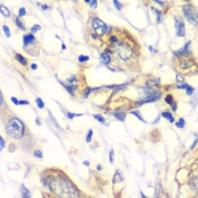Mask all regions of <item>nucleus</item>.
Segmentation results:
<instances>
[{
	"label": "nucleus",
	"mask_w": 198,
	"mask_h": 198,
	"mask_svg": "<svg viewBox=\"0 0 198 198\" xmlns=\"http://www.w3.org/2000/svg\"><path fill=\"white\" fill-rule=\"evenodd\" d=\"M84 164H85V165H86V166H88V165H90V162H87V161H85V162H84Z\"/></svg>",
	"instance_id": "47"
},
{
	"label": "nucleus",
	"mask_w": 198,
	"mask_h": 198,
	"mask_svg": "<svg viewBox=\"0 0 198 198\" xmlns=\"http://www.w3.org/2000/svg\"><path fill=\"white\" fill-rule=\"evenodd\" d=\"M177 81H178V84H182V83H185V80H183V76H182V75H180V74L177 75Z\"/></svg>",
	"instance_id": "29"
},
{
	"label": "nucleus",
	"mask_w": 198,
	"mask_h": 198,
	"mask_svg": "<svg viewBox=\"0 0 198 198\" xmlns=\"http://www.w3.org/2000/svg\"><path fill=\"white\" fill-rule=\"evenodd\" d=\"M92 91H93V88H86V91H85V93H84V97H87L88 94H90Z\"/></svg>",
	"instance_id": "40"
},
{
	"label": "nucleus",
	"mask_w": 198,
	"mask_h": 198,
	"mask_svg": "<svg viewBox=\"0 0 198 198\" xmlns=\"http://www.w3.org/2000/svg\"><path fill=\"white\" fill-rule=\"evenodd\" d=\"M67 115H68V118L69 119H73L75 117H80V115H83V114H75V113H70V112H68Z\"/></svg>",
	"instance_id": "38"
},
{
	"label": "nucleus",
	"mask_w": 198,
	"mask_h": 198,
	"mask_svg": "<svg viewBox=\"0 0 198 198\" xmlns=\"http://www.w3.org/2000/svg\"><path fill=\"white\" fill-rule=\"evenodd\" d=\"M177 87L180 88V90H186V92H187V94H188V95H191L194 93V88L191 86H189L188 84H186V83L178 84V86H177Z\"/></svg>",
	"instance_id": "10"
},
{
	"label": "nucleus",
	"mask_w": 198,
	"mask_h": 198,
	"mask_svg": "<svg viewBox=\"0 0 198 198\" xmlns=\"http://www.w3.org/2000/svg\"><path fill=\"white\" fill-rule=\"evenodd\" d=\"M61 84L63 85L65 87H66V90L69 92V93H71V95H75V90H77V86H73V85H68L66 83H62L61 81Z\"/></svg>",
	"instance_id": "17"
},
{
	"label": "nucleus",
	"mask_w": 198,
	"mask_h": 198,
	"mask_svg": "<svg viewBox=\"0 0 198 198\" xmlns=\"http://www.w3.org/2000/svg\"><path fill=\"white\" fill-rule=\"evenodd\" d=\"M24 130H25V126L17 118L10 119L6 126L7 134L13 138H22L24 135Z\"/></svg>",
	"instance_id": "2"
},
{
	"label": "nucleus",
	"mask_w": 198,
	"mask_h": 198,
	"mask_svg": "<svg viewBox=\"0 0 198 198\" xmlns=\"http://www.w3.org/2000/svg\"><path fill=\"white\" fill-rule=\"evenodd\" d=\"M36 122H37V125H41V121H40V119H39V118L36 119Z\"/></svg>",
	"instance_id": "49"
},
{
	"label": "nucleus",
	"mask_w": 198,
	"mask_h": 198,
	"mask_svg": "<svg viewBox=\"0 0 198 198\" xmlns=\"http://www.w3.org/2000/svg\"><path fill=\"white\" fill-rule=\"evenodd\" d=\"M113 5L115 6V8H117L118 10H121V8H122V6H121V3L119 2V1H117V0H114V1H113Z\"/></svg>",
	"instance_id": "33"
},
{
	"label": "nucleus",
	"mask_w": 198,
	"mask_h": 198,
	"mask_svg": "<svg viewBox=\"0 0 198 198\" xmlns=\"http://www.w3.org/2000/svg\"><path fill=\"white\" fill-rule=\"evenodd\" d=\"M2 28H3V32H5V33H6V35H7V36H8V37H9V36H10V30L8 28V26H6V25H3V26H2Z\"/></svg>",
	"instance_id": "31"
},
{
	"label": "nucleus",
	"mask_w": 198,
	"mask_h": 198,
	"mask_svg": "<svg viewBox=\"0 0 198 198\" xmlns=\"http://www.w3.org/2000/svg\"><path fill=\"white\" fill-rule=\"evenodd\" d=\"M189 186L191 187V189L194 190V191L198 194V176L194 177V178H193L191 180H190V182H189Z\"/></svg>",
	"instance_id": "11"
},
{
	"label": "nucleus",
	"mask_w": 198,
	"mask_h": 198,
	"mask_svg": "<svg viewBox=\"0 0 198 198\" xmlns=\"http://www.w3.org/2000/svg\"><path fill=\"white\" fill-rule=\"evenodd\" d=\"M194 65V62L191 60H182L181 62H180V68L181 69H188Z\"/></svg>",
	"instance_id": "14"
},
{
	"label": "nucleus",
	"mask_w": 198,
	"mask_h": 198,
	"mask_svg": "<svg viewBox=\"0 0 198 198\" xmlns=\"http://www.w3.org/2000/svg\"><path fill=\"white\" fill-rule=\"evenodd\" d=\"M92 26H93V28L96 31V33L98 35H104V34H107L109 31H110V27H108L101 19H98V18H94L92 20Z\"/></svg>",
	"instance_id": "6"
},
{
	"label": "nucleus",
	"mask_w": 198,
	"mask_h": 198,
	"mask_svg": "<svg viewBox=\"0 0 198 198\" xmlns=\"http://www.w3.org/2000/svg\"><path fill=\"white\" fill-rule=\"evenodd\" d=\"M110 61H111L110 56H109L107 52L101 54V62H102V63H104V65H107V66H108V65L110 63Z\"/></svg>",
	"instance_id": "15"
},
{
	"label": "nucleus",
	"mask_w": 198,
	"mask_h": 198,
	"mask_svg": "<svg viewBox=\"0 0 198 198\" xmlns=\"http://www.w3.org/2000/svg\"><path fill=\"white\" fill-rule=\"evenodd\" d=\"M0 11H1V15L5 17H10V11L8 10V8H6L5 6H0Z\"/></svg>",
	"instance_id": "18"
},
{
	"label": "nucleus",
	"mask_w": 198,
	"mask_h": 198,
	"mask_svg": "<svg viewBox=\"0 0 198 198\" xmlns=\"http://www.w3.org/2000/svg\"><path fill=\"white\" fill-rule=\"evenodd\" d=\"M19 104L20 105H27V104H28V101H25V100H23V101H19Z\"/></svg>",
	"instance_id": "44"
},
{
	"label": "nucleus",
	"mask_w": 198,
	"mask_h": 198,
	"mask_svg": "<svg viewBox=\"0 0 198 198\" xmlns=\"http://www.w3.org/2000/svg\"><path fill=\"white\" fill-rule=\"evenodd\" d=\"M115 50H117L118 56L120 57L122 60H128L132 57V49L127 43L122 42V43L115 44Z\"/></svg>",
	"instance_id": "5"
},
{
	"label": "nucleus",
	"mask_w": 198,
	"mask_h": 198,
	"mask_svg": "<svg viewBox=\"0 0 198 198\" xmlns=\"http://www.w3.org/2000/svg\"><path fill=\"white\" fill-rule=\"evenodd\" d=\"M34 155H35L36 158H39V159H42V152L41 151H35L34 152Z\"/></svg>",
	"instance_id": "39"
},
{
	"label": "nucleus",
	"mask_w": 198,
	"mask_h": 198,
	"mask_svg": "<svg viewBox=\"0 0 198 198\" xmlns=\"http://www.w3.org/2000/svg\"><path fill=\"white\" fill-rule=\"evenodd\" d=\"M16 59L18 60L22 65H26V63H27V60L22 56V54H19V53H17V54H16Z\"/></svg>",
	"instance_id": "21"
},
{
	"label": "nucleus",
	"mask_w": 198,
	"mask_h": 198,
	"mask_svg": "<svg viewBox=\"0 0 198 198\" xmlns=\"http://www.w3.org/2000/svg\"><path fill=\"white\" fill-rule=\"evenodd\" d=\"M182 11H183V15H185L187 20H188L190 24L198 26V13L195 7H193L190 5H186L182 7Z\"/></svg>",
	"instance_id": "4"
},
{
	"label": "nucleus",
	"mask_w": 198,
	"mask_h": 198,
	"mask_svg": "<svg viewBox=\"0 0 198 198\" xmlns=\"http://www.w3.org/2000/svg\"><path fill=\"white\" fill-rule=\"evenodd\" d=\"M92 137H93V130L92 129H90L87 132V137H86V142L87 143H91L92 142Z\"/></svg>",
	"instance_id": "25"
},
{
	"label": "nucleus",
	"mask_w": 198,
	"mask_h": 198,
	"mask_svg": "<svg viewBox=\"0 0 198 198\" xmlns=\"http://www.w3.org/2000/svg\"><path fill=\"white\" fill-rule=\"evenodd\" d=\"M110 163H113V151H110Z\"/></svg>",
	"instance_id": "43"
},
{
	"label": "nucleus",
	"mask_w": 198,
	"mask_h": 198,
	"mask_svg": "<svg viewBox=\"0 0 198 198\" xmlns=\"http://www.w3.org/2000/svg\"><path fill=\"white\" fill-rule=\"evenodd\" d=\"M177 127H178V128H183V127H185V119H180V120L178 121V122H177Z\"/></svg>",
	"instance_id": "27"
},
{
	"label": "nucleus",
	"mask_w": 198,
	"mask_h": 198,
	"mask_svg": "<svg viewBox=\"0 0 198 198\" xmlns=\"http://www.w3.org/2000/svg\"><path fill=\"white\" fill-rule=\"evenodd\" d=\"M160 84V79H149L147 81V86H151L153 87L154 85H159Z\"/></svg>",
	"instance_id": "23"
},
{
	"label": "nucleus",
	"mask_w": 198,
	"mask_h": 198,
	"mask_svg": "<svg viewBox=\"0 0 198 198\" xmlns=\"http://www.w3.org/2000/svg\"><path fill=\"white\" fill-rule=\"evenodd\" d=\"M142 93L143 96L141 97V101L138 102V105L148 103V102H156L161 97V92L151 86H145L144 88H142Z\"/></svg>",
	"instance_id": "3"
},
{
	"label": "nucleus",
	"mask_w": 198,
	"mask_h": 198,
	"mask_svg": "<svg viewBox=\"0 0 198 198\" xmlns=\"http://www.w3.org/2000/svg\"><path fill=\"white\" fill-rule=\"evenodd\" d=\"M131 113H132V114H134V115H136V117H137V118L139 119V120H142V121H144V119H143V118H142V115H141V113H139V112H137V111H132V112H131Z\"/></svg>",
	"instance_id": "36"
},
{
	"label": "nucleus",
	"mask_w": 198,
	"mask_h": 198,
	"mask_svg": "<svg viewBox=\"0 0 198 198\" xmlns=\"http://www.w3.org/2000/svg\"><path fill=\"white\" fill-rule=\"evenodd\" d=\"M0 142H1V149L3 148V146H5V141H3V138L1 137L0 138Z\"/></svg>",
	"instance_id": "45"
},
{
	"label": "nucleus",
	"mask_w": 198,
	"mask_h": 198,
	"mask_svg": "<svg viewBox=\"0 0 198 198\" xmlns=\"http://www.w3.org/2000/svg\"><path fill=\"white\" fill-rule=\"evenodd\" d=\"M20 194H22L23 198H31V193H30V190L25 187V185L20 186Z\"/></svg>",
	"instance_id": "13"
},
{
	"label": "nucleus",
	"mask_w": 198,
	"mask_h": 198,
	"mask_svg": "<svg viewBox=\"0 0 198 198\" xmlns=\"http://www.w3.org/2000/svg\"><path fill=\"white\" fill-rule=\"evenodd\" d=\"M11 102H13L14 104H16V105H18V104H19V101L17 100L16 97H11Z\"/></svg>",
	"instance_id": "41"
},
{
	"label": "nucleus",
	"mask_w": 198,
	"mask_h": 198,
	"mask_svg": "<svg viewBox=\"0 0 198 198\" xmlns=\"http://www.w3.org/2000/svg\"><path fill=\"white\" fill-rule=\"evenodd\" d=\"M190 41L189 42H187L185 44V46L182 48V49H180V50H177L176 51V56H185V54H189V48H190Z\"/></svg>",
	"instance_id": "8"
},
{
	"label": "nucleus",
	"mask_w": 198,
	"mask_h": 198,
	"mask_svg": "<svg viewBox=\"0 0 198 198\" xmlns=\"http://www.w3.org/2000/svg\"><path fill=\"white\" fill-rule=\"evenodd\" d=\"M152 11H154L156 14V22H158V24L161 23V16H162V13L160 11V10H156L154 8H152Z\"/></svg>",
	"instance_id": "22"
},
{
	"label": "nucleus",
	"mask_w": 198,
	"mask_h": 198,
	"mask_svg": "<svg viewBox=\"0 0 198 198\" xmlns=\"http://www.w3.org/2000/svg\"><path fill=\"white\" fill-rule=\"evenodd\" d=\"M174 22H176V32H177V36H181L183 37L186 34V30H185V23L183 19L179 16L174 17Z\"/></svg>",
	"instance_id": "7"
},
{
	"label": "nucleus",
	"mask_w": 198,
	"mask_h": 198,
	"mask_svg": "<svg viewBox=\"0 0 198 198\" xmlns=\"http://www.w3.org/2000/svg\"><path fill=\"white\" fill-rule=\"evenodd\" d=\"M42 9H49V7L48 6H42Z\"/></svg>",
	"instance_id": "50"
},
{
	"label": "nucleus",
	"mask_w": 198,
	"mask_h": 198,
	"mask_svg": "<svg viewBox=\"0 0 198 198\" xmlns=\"http://www.w3.org/2000/svg\"><path fill=\"white\" fill-rule=\"evenodd\" d=\"M23 41H24V44H25V46H26L31 43L35 42V36H34L33 34H26V35H24Z\"/></svg>",
	"instance_id": "9"
},
{
	"label": "nucleus",
	"mask_w": 198,
	"mask_h": 198,
	"mask_svg": "<svg viewBox=\"0 0 198 198\" xmlns=\"http://www.w3.org/2000/svg\"><path fill=\"white\" fill-rule=\"evenodd\" d=\"M87 5H90L92 8H96V6H97V2L95 1V0H91V1H86Z\"/></svg>",
	"instance_id": "28"
},
{
	"label": "nucleus",
	"mask_w": 198,
	"mask_h": 198,
	"mask_svg": "<svg viewBox=\"0 0 198 198\" xmlns=\"http://www.w3.org/2000/svg\"><path fill=\"white\" fill-rule=\"evenodd\" d=\"M97 170H98V171H101V170H102V165H97Z\"/></svg>",
	"instance_id": "48"
},
{
	"label": "nucleus",
	"mask_w": 198,
	"mask_h": 198,
	"mask_svg": "<svg viewBox=\"0 0 198 198\" xmlns=\"http://www.w3.org/2000/svg\"><path fill=\"white\" fill-rule=\"evenodd\" d=\"M42 183L46 186L58 198H79V191L66 178L49 177V178H44Z\"/></svg>",
	"instance_id": "1"
},
{
	"label": "nucleus",
	"mask_w": 198,
	"mask_h": 198,
	"mask_svg": "<svg viewBox=\"0 0 198 198\" xmlns=\"http://www.w3.org/2000/svg\"><path fill=\"white\" fill-rule=\"evenodd\" d=\"M110 41H111L112 43H115V44H117V42H118V39H117V37H115V36H112L111 39H110Z\"/></svg>",
	"instance_id": "42"
},
{
	"label": "nucleus",
	"mask_w": 198,
	"mask_h": 198,
	"mask_svg": "<svg viewBox=\"0 0 198 198\" xmlns=\"http://www.w3.org/2000/svg\"><path fill=\"white\" fill-rule=\"evenodd\" d=\"M122 180H124V178H122L120 171H117V172H115V174H114V177H113V182L114 183L115 182H121Z\"/></svg>",
	"instance_id": "20"
},
{
	"label": "nucleus",
	"mask_w": 198,
	"mask_h": 198,
	"mask_svg": "<svg viewBox=\"0 0 198 198\" xmlns=\"http://www.w3.org/2000/svg\"><path fill=\"white\" fill-rule=\"evenodd\" d=\"M162 117H164L165 119H168V120L170 122H174V118L172 117V114L170 113V112L168 111H164V112H162Z\"/></svg>",
	"instance_id": "19"
},
{
	"label": "nucleus",
	"mask_w": 198,
	"mask_h": 198,
	"mask_svg": "<svg viewBox=\"0 0 198 198\" xmlns=\"http://www.w3.org/2000/svg\"><path fill=\"white\" fill-rule=\"evenodd\" d=\"M31 68H32V69H34V70H35V69H36V68H37V66H36V65H35V63H33V65H32V66H31Z\"/></svg>",
	"instance_id": "46"
},
{
	"label": "nucleus",
	"mask_w": 198,
	"mask_h": 198,
	"mask_svg": "<svg viewBox=\"0 0 198 198\" xmlns=\"http://www.w3.org/2000/svg\"><path fill=\"white\" fill-rule=\"evenodd\" d=\"M15 22H16V24H17V26L19 27L20 30H25V26H24V24L20 22V19H19V17H16V19H15Z\"/></svg>",
	"instance_id": "24"
},
{
	"label": "nucleus",
	"mask_w": 198,
	"mask_h": 198,
	"mask_svg": "<svg viewBox=\"0 0 198 198\" xmlns=\"http://www.w3.org/2000/svg\"><path fill=\"white\" fill-rule=\"evenodd\" d=\"M76 79H77V77L75 76V75H73V76H71V77L68 78V83H69V84H71V83H75V81H76Z\"/></svg>",
	"instance_id": "37"
},
{
	"label": "nucleus",
	"mask_w": 198,
	"mask_h": 198,
	"mask_svg": "<svg viewBox=\"0 0 198 198\" xmlns=\"http://www.w3.org/2000/svg\"><path fill=\"white\" fill-rule=\"evenodd\" d=\"M35 101H36V104H37V107H39L40 109H43V108H44V103H43V101L41 100L40 97L35 98Z\"/></svg>",
	"instance_id": "26"
},
{
	"label": "nucleus",
	"mask_w": 198,
	"mask_h": 198,
	"mask_svg": "<svg viewBox=\"0 0 198 198\" xmlns=\"http://www.w3.org/2000/svg\"><path fill=\"white\" fill-rule=\"evenodd\" d=\"M88 59H90V58L86 57V56H80L78 58V60H79L80 62H86V61H88Z\"/></svg>",
	"instance_id": "32"
},
{
	"label": "nucleus",
	"mask_w": 198,
	"mask_h": 198,
	"mask_svg": "<svg viewBox=\"0 0 198 198\" xmlns=\"http://www.w3.org/2000/svg\"><path fill=\"white\" fill-rule=\"evenodd\" d=\"M114 117L120 121H124L126 118V112L125 111H115L114 112Z\"/></svg>",
	"instance_id": "16"
},
{
	"label": "nucleus",
	"mask_w": 198,
	"mask_h": 198,
	"mask_svg": "<svg viewBox=\"0 0 198 198\" xmlns=\"http://www.w3.org/2000/svg\"><path fill=\"white\" fill-rule=\"evenodd\" d=\"M165 102H166V103H168V104L171 105L173 111H176V110H177V103L174 102V100H173V96H172V95H170V94H169V95H166V97H165Z\"/></svg>",
	"instance_id": "12"
},
{
	"label": "nucleus",
	"mask_w": 198,
	"mask_h": 198,
	"mask_svg": "<svg viewBox=\"0 0 198 198\" xmlns=\"http://www.w3.org/2000/svg\"><path fill=\"white\" fill-rule=\"evenodd\" d=\"M142 198H147V196H145V195H144V194H143V193H142Z\"/></svg>",
	"instance_id": "52"
},
{
	"label": "nucleus",
	"mask_w": 198,
	"mask_h": 198,
	"mask_svg": "<svg viewBox=\"0 0 198 198\" xmlns=\"http://www.w3.org/2000/svg\"><path fill=\"white\" fill-rule=\"evenodd\" d=\"M25 15H26L25 8H20L19 9V13H18V17H23V16H25Z\"/></svg>",
	"instance_id": "34"
},
{
	"label": "nucleus",
	"mask_w": 198,
	"mask_h": 198,
	"mask_svg": "<svg viewBox=\"0 0 198 198\" xmlns=\"http://www.w3.org/2000/svg\"><path fill=\"white\" fill-rule=\"evenodd\" d=\"M94 118L96 119V120H98V121H100V122H102V124H104V122H105V120H104V118L102 117V115H100V114H95V115H94Z\"/></svg>",
	"instance_id": "30"
},
{
	"label": "nucleus",
	"mask_w": 198,
	"mask_h": 198,
	"mask_svg": "<svg viewBox=\"0 0 198 198\" xmlns=\"http://www.w3.org/2000/svg\"><path fill=\"white\" fill-rule=\"evenodd\" d=\"M40 30H41V26H40V25H34V26L32 27V28H31V31H32L33 33H34V32H35V33H36V32H39Z\"/></svg>",
	"instance_id": "35"
},
{
	"label": "nucleus",
	"mask_w": 198,
	"mask_h": 198,
	"mask_svg": "<svg viewBox=\"0 0 198 198\" xmlns=\"http://www.w3.org/2000/svg\"><path fill=\"white\" fill-rule=\"evenodd\" d=\"M92 37H93V39H96V34H92Z\"/></svg>",
	"instance_id": "51"
}]
</instances>
